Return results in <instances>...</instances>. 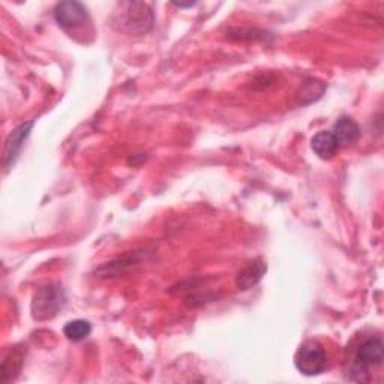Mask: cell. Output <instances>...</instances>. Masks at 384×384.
<instances>
[{
    "label": "cell",
    "mask_w": 384,
    "mask_h": 384,
    "mask_svg": "<svg viewBox=\"0 0 384 384\" xmlns=\"http://www.w3.org/2000/svg\"><path fill=\"white\" fill-rule=\"evenodd\" d=\"M327 353L322 344L317 341L302 344L295 357V365L297 371L307 377L323 374L327 369Z\"/></svg>",
    "instance_id": "obj_5"
},
{
    "label": "cell",
    "mask_w": 384,
    "mask_h": 384,
    "mask_svg": "<svg viewBox=\"0 0 384 384\" xmlns=\"http://www.w3.org/2000/svg\"><path fill=\"white\" fill-rule=\"evenodd\" d=\"M324 89H326V86L323 83H320V82H317V80L305 82L303 83V89H302V94H300V99L309 98V95H314V101L319 99L322 97Z\"/></svg>",
    "instance_id": "obj_12"
},
{
    "label": "cell",
    "mask_w": 384,
    "mask_h": 384,
    "mask_svg": "<svg viewBox=\"0 0 384 384\" xmlns=\"http://www.w3.org/2000/svg\"><path fill=\"white\" fill-rule=\"evenodd\" d=\"M311 148L322 160H330L339 152L341 146L332 131H322L311 140Z\"/></svg>",
    "instance_id": "obj_7"
},
{
    "label": "cell",
    "mask_w": 384,
    "mask_h": 384,
    "mask_svg": "<svg viewBox=\"0 0 384 384\" xmlns=\"http://www.w3.org/2000/svg\"><path fill=\"white\" fill-rule=\"evenodd\" d=\"M332 132H334V136L336 137L341 148L357 141V138L361 137L359 125H357L353 119H350L347 116H342L338 119L336 124L332 128Z\"/></svg>",
    "instance_id": "obj_8"
},
{
    "label": "cell",
    "mask_w": 384,
    "mask_h": 384,
    "mask_svg": "<svg viewBox=\"0 0 384 384\" xmlns=\"http://www.w3.org/2000/svg\"><path fill=\"white\" fill-rule=\"evenodd\" d=\"M92 334V324L86 320H74L66 323L63 327V335L70 341L78 342L86 339Z\"/></svg>",
    "instance_id": "obj_10"
},
{
    "label": "cell",
    "mask_w": 384,
    "mask_h": 384,
    "mask_svg": "<svg viewBox=\"0 0 384 384\" xmlns=\"http://www.w3.org/2000/svg\"><path fill=\"white\" fill-rule=\"evenodd\" d=\"M113 26L128 35L148 33L155 21L150 5L144 2H122L117 4V9L111 17Z\"/></svg>",
    "instance_id": "obj_2"
},
{
    "label": "cell",
    "mask_w": 384,
    "mask_h": 384,
    "mask_svg": "<svg viewBox=\"0 0 384 384\" xmlns=\"http://www.w3.org/2000/svg\"><path fill=\"white\" fill-rule=\"evenodd\" d=\"M21 365H23V351L21 350L11 351L2 363V383H8L9 380L14 378L12 374H18Z\"/></svg>",
    "instance_id": "obj_11"
},
{
    "label": "cell",
    "mask_w": 384,
    "mask_h": 384,
    "mask_svg": "<svg viewBox=\"0 0 384 384\" xmlns=\"http://www.w3.org/2000/svg\"><path fill=\"white\" fill-rule=\"evenodd\" d=\"M384 361V344L381 336H369L354 349L350 357L347 378L351 381H369L371 369L381 366Z\"/></svg>",
    "instance_id": "obj_1"
},
{
    "label": "cell",
    "mask_w": 384,
    "mask_h": 384,
    "mask_svg": "<svg viewBox=\"0 0 384 384\" xmlns=\"http://www.w3.org/2000/svg\"><path fill=\"white\" fill-rule=\"evenodd\" d=\"M32 126H33V122H29V124H23V125H20L18 128H16L14 131H12V134L9 136V138L6 141V148H5V164H6V167H9V165H12L16 163V160H17L20 152H21L24 140L28 138L29 134H31Z\"/></svg>",
    "instance_id": "obj_6"
},
{
    "label": "cell",
    "mask_w": 384,
    "mask_h": 384,
    "mask_svg": "<svg viewBox=\"0 0 384 384\" xmlns=\"http://www.w3.org/2000/svg\"><path fill=\"white\" fill-rule=\"evenodd\" d=\"M65 307V295L60 285L47 284L39 287L32 300V317L36 322H47L55 319Z\"/></svg>",
    "instance_id": "obj_4"
},
{
    "label": "cell",
    "mask_w": 384,
    "mask_h": 384,
    "mask_svg": "<svg viewBox=\"0 0 384 384\" xmlns=\"http://www.w3.org/2000/svg\"><path fill=\"white\" fill-rule=\"evenodd\" d=\"M55 18L63 31L75 36H92V20L80 2H62L55 9Z\"/></svg>",
    "instance_id": "obj_3"
},
{
    "label": "cell",
    "mask_w": 384,
    "mask_h": 384,
    "mask_svg": "<svg viewBox=\"0 0 384 384\" xmlns=\"http://www.w3.org/2000/svg\"><path fill=\"white\" fill-rule=\"evenodd\" d=\"M264 273H266V263L261 260L249 263L245 269H242L239 273H237L236 285L241 290L253 288L261 281Z\"/></svg>",
    "instance_id": "obj_9"
}]
</instances>
